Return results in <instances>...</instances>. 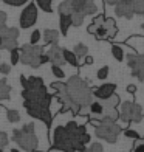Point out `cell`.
Instances as JSON below:
<instances>
[{"label":"cell","mask_w":144,"mask_h":152,"mask_svg":"<svg viewBox=\"0 0 144 152\" xmlns=\"http://www.w3.org/2000/svg\"><path fill=\"white\" fill-rule=\"evenodd\" d=\"M143 120V107L140 104L133 102V109H132V120L130 123H140Z\"/></svg>","instance_id":"cell-24"},{"label":"cell","mask_w":144,"mask_h":152,"mask_svg":"<svg viewBox=\"0 0 144 152\" xmlns=\"http://www.w3.org/2000/svg\"><path fill=\"white\" fill-rule=\"evenodd\" d=\"M79 141H81V143L85 146V144H88V143H90V135H88L87 132H85V134H82V135L79 137Z\"/></svg>","instance_id":"cell-43"},{"label":"cell","mask_w":144,"mask_h":152,"mask_svg":"<svg viewBox=\"0 0 144 152\" xmlns=\"http://www.w3.org/2000/svg\"><path fill=\"white\" fill-rule=\"evenodd\" d=\"M20 58L19 61L25 65H30L33 68H39L40 67V62H39V58L40 54L44 53V47L40 45H31V44H25L20 47Z\"/></svg>","instance_id":"cell-2"},{"label":"cell","mask_w":144,"mask_h":152,"mask_svg":"<svg viewBox=\"0 0 144 152\" xmlns=\"http://www.w3.org/2000/svg\"><path fill=\"white\" fill-rule=\"evenodd\" d=\"M60 16V33L59 34H65L68 33V30H70V26H71V17L70 16H64V14H59Z\"/></svg>","instance_id":"cell-22"},{"label":"cell","mask_w":144,"mask_h":152,"mask_svg":"<svg viewBox=\"0 0 144 152\" xmlns=\"http://www.w3.org/2000/svg\"><path fill=\"white\" fill-rule=\"evenodd\" d=\"M62 56H64L65 64H70L71 67H79V61H78L76 56H74L73 51L67 50V48H62Z\"/></svg>","instance_id":"cell-19"},{"label":"cell","mask_w":144,"mask_h":152,"mask_svg":"<svg viewBox=\"0 0 144 152\" xmlns=\"http://www.w3.org/2000/svg\"><path fill=\"white\" fill-rule=\"evenodd\" d=\"M115 14L118 17H124V19H132L135 16L133 12V6L132 5H126V3H121L118 2L115 5Z\"/></svg>","instance_id":"cell-12"},{"label":"cell","mask_w":144,"mask_h":152,"mask_svg":"<svg viewBox=\"0 0 144 152\" xmlns=\"http://www.w3.org/2000/svg\"><path fill=\"white\" fill-rule=\"evenodd\" d=\"M9 95H11V87L8 86L6 79H0V101L9 99Z\"/></svg>","instance_id":"cell-20"},{"label":"cell","mask_w":144,"mask_h":152,"mask_svg":"<svg viewBox=\"0 0 144 152\" xmlns=\"http://www.w3.org/2000/svg\"><path fill=\"white\" fill-rule=\"evenodd\" d=\"M118 2H119V0H104V3H105V5H112V6H115Z\"/></svg>","instance_id":"cell-49"},{"label":"cell","mask_w":144,"mask_h":152,"mask_svg":"<svg viewBox=\"0 0 144 152\" xmlns=\"http://www.w3.org/2000/svg\"><path fill=\"white\" fill-rule=\"evenodd\" d=\"M130 152H144V141H143V138H140V140H136V143H135L133 149L130 151Z\"/></svg>","instance_id":"cell-40"},{"label":"cell","mask_w":144,"mask_h":152,"mask_svg":"<svg viewBox=\"0 0 144 152\" xmlns=\"http://www.w3.org/2000/svg\"><path fill=\"white\" fill-rule=\"evenodd\" d=\"M95 34V37L98 39V40H104V39H107V31H105V28L104 26H98V28H96V31L93 33Z\"/></svg>","instance_id":"cell-33"},{"label":"cell","mask_w":144,"mask_h":152,"mask_svg":"<svg viewBox=\"0 0 144 152\" xmlns=\"http://www.w3.org/2000/svg\"><path fill=\"white\" fill-rule=\"evenodd\" d=\"M6 19H8V16H6V12L0 11V28H3V26L6 25Z\"/></svg>","instance_id":"cell-45"},{"label":"cell","mask_w":144,"mask_h":152,"mask_svg":"<svg viewBox=\"0 0 144 152\" xmlns=\"http://www.w3.org/2000/svg\"><path fill=\"white\" fill-rule=\"evenodd\" d=\"M65 2H70V0H65Z\"/></svg>","instance_id":"cell-51"},{"label":"cell","mask_w":144,"mask_h":152,"mask_svg":"<svg viewBox=\"0 0 144 152\" xmlns=\"http://www.w3.org/2000/svg\"><path fill=\"white\" fill-rule=\"evenodd\" d=\"M36 3L44 12H53V0H36Z\"/></svg>","instance_id":"cell-25"},{"label":"cell","mask_w":144,"mask_h":152,"mask_svg":"<svg viewBox=\"0 0 144 152\" xmlns=\"http://www.w3.org/2000/svg\"><path fill=\"white\" fill-rule=\"evenodd\" d=\"M59 14H64V16H71V12H73V6L70 5V2H64L59 5Z\"/></svg>","instance_id":"cell-29"},{"label":"cell","mask_w":144,"mask_h":152,"mask_svg":"<svg viewBox=\"0 0 144 152\" xmlns=\"http://www.w3.org/2000/svg\"><path fill=\"white\" fill-rule=\"evenodd\" d=\"M124 137H127V138H132V140H140L141 138V135L136 132V130H133V129H124Z\"/></svg>","instance_id":"cell-35"},{"label":"cell","mask_w":144,"mask_h":152,"mask_svg":"<svg viewBox=\"0 0 144 152\" xmlns=\"http://www.w3.org/2000/svg\"><path fill=\"white\" fill-rule=\"evenodd\" d=\"M88 112L92 113L93 116V120H101V116H102V112H104V107H102V104L99 101H92L90 102V106H88Z\"/></svg>","instance_id":"cell-17"},{"label":"cell","mask_w":144,"mask_h":152,"mask_svg":"<svg viewBox=\"0 0 144 152\" xmlns=\"http://www.w3.org/2000/svg\"><path fill=\"white\" fill-rule=\"evenodd\" d=\"M47 56H48V62H51V65L62 67L65 64L64 56H62V48L59 45H51V48L47 51Z\"/></svg>","instance_id":"cell-11"},{"label":"cell","mask_w":144,"mask_h":152,"mask_svg":"<svg viewBox=\"0 0 144 152\" xmlns=\"http://www.w3.org/2000/svg\"><path fill=\"white\" fill-rule=\"evenodd\" d=\"M112 54H113V58L118 61V62L124 61V50H122L119 45H116V44L112 45Z\"/></svg>","instance_id":"cell-27"},{"label":"cell","mask_w":144,"mask_h":152,"mask_svg":"<svg viewBox=\"0 0 144 152\" xmlns=\"http://www.w3.org/2000/svg\"><path fill=\"white\" fill-rule=\"evenodd\" d=\"M99 102L102 104V107H104V109H116V107L119 106V96L116 95V93H113L112 96H108L107 99H102Z\"/></svg>","instance_id":"cell-18"},{"label":"cell","mask_w":144,"mask_h":152,"mask_svg":"<svg viewBox=\"0 0 144 152\" xmlns=\"http://www.w3.org/2000/svg\"><path fill=\"white\" fill-rule=\"evenodd\" d=\"M0 2H3L6 5H11V6H22L28 2V0H0Z\"/></svg>","instance_id":"cell-39"},{"label":"cell","mask_w":144,"mask_h":152,"mask_svg":"<svg viewBox=\"0 0 144 152\" xmlns=\"http://www.w3.org/2000/svg\"><path fill=\"white\" fill-rule=\"evenodd\" d=\"M8 134H5L3 130H0V149H3L6 144H8Z\"/></svg>","instance_id":"cell-41"},{"label":"cell","mask_w":144,"mask_h":152,"mask_svg":"<svg viewBox=\"0 0 144 152\" xmlns=\"http://www.w3.org/2000/svg\"><path fill=\"white\" fill-rule=\"evenodd\" d=\"M36 22H37V6H36V3L31 2L23 8L22 14H20V19H19V23H20V28L22 30H28Z\"/></svg>","instance_id":"cell-7"},{"label":"cell","mask_w":144,"mask_h":152,"mask_svg":"<svg viewBox=\"0 0 144 152\" xmlns=\"http://www.w3.org/2000/svg\"><path fill=\"white\" fill-rule=\"evenodd\" d=\"M132 109H133V102L132 101H124L121 104V109L118 110L119 112L118 120L124 121V123H130V120H132Z\"/></svg>","instance_id":"cell-13"},{"label":"cell","mask_w":144,"mask_h":152,"mask_svg":"<svg viewBox=\"0 0 144 152\" xmlns=\"http://www.w3.org/2000/svg\"><path fill=\"white\" fill-rule=\"evenodd\" d=\"M71 25L73 26H81L82 23H84V14H81V12H78V11H73L71 12Z\"/></svg>","instance_id":"cell-28"},{"label":"cell","mask_w":144,"mask_h":152,"mask_svg":"<svg viewBox=\"0 0 144 152\" xmlns=\"http://www.w3.org/2000/svg\"><path fill=\"white\" fill-rule=\"evenodd\" d=\"M20 82H22V86H23V88H25V87H26V78H25L23 75L20 76Z\"/></svg>","instance_id":"cell-50"},{"label":"cell","mask_w":144,"mask_h":152,"mask_svg":"<svg viewBox=\"0 0 144 152\" xmlns=\"http://www.w3.org/2000/svg\"><path fill=\"white\" fill-rule=\"evenodd\" d=\"M40 88H45L42 78H39V76H30V78H26V87L23 90H40Z\"/></svg>","instance_id":"cell-16"},{"label":"cell","mask_w":144,"mask_h":152,"mask_svg":"<svg viewBox=\"0 0 144 152\" xmlns=\"http://www.w3.org/2000/svg\"><path fill=\"white\" fill-rule=\"evenodd\" d=\"M6 120H8L9 123H19V121H20L19 110H16V109H8V110H6Z\"/></svg>","instance_id":"cell-26"},{"label":"cell","mask_w":144,"mask_h":152,"mask_svg":"<svg viewBox=\"0 0 144 152\" xmlns=\"http://www.w3.org/2000/svg\"><path fill=\"white\" fill-rule=\"evenodd\" d=\"M143 40V37L141 36H135V37H130V39H127V44L129 45H135V48H138V51H140V54H143L141 53V44H136V42H141Z\"/></svg>","instance_id":"cell-36"},{"label":"cell","mask_w":144,"mask_h":152,"mask_svg":"<svg viewBox=\"0 0 144 152\" xmlns=\"http://www.w3.org/2000/svg\"><path fill=\"white\" fill-rule=\"evenodd\" d=\"M124 58L127 59V65L132 70V76H136L140 81H144V56L143 54L129 53Z\"/></svg>","instance_id":"cell-8"},{"label":"cell","mask_w":144,"mask_h":152,"mask_svg":"<svg viewBox=\"0 0 144 152\" xmlns=\"http://www.w3.org/2000/svg\"><path fill=\"white\" fill-rule=\"evenodd\" d=\"M133 12L138 16L144 14V0H133Z\"/></svg>","instance_id":"cell-30"},{"label":"cell","mask_w":144,"mask_h":152,"mask_svg":"<svg viewBox=\"0 0 144 152\" xmlns=\"http://www.w3.org/2000/svg\"><path fill=\"white\" fill-rule=\"evenodd\" d=\"M122 129L118 123H101L95 127V135L107 143H116Z\"/></svg>","instance_id":"cell-3"},{"label":"cell","mask_w":144,"mask_h":152,"mask_svg":"<svg viewBox=\"0 0 144 152\" xmlns=\"http://www.w3.org/2000/svg\"><path fill=\"white\" fill-rule=\"evenodd\" d=\"M53 148L62 152H76L73 148V138L68 135L64 126H57L53 132Z\"/></svg>","instance_id":"cell-5"},{"label":"cell","mask_w":144,"mask_h":152,"mask_svg":"<svg viewBox=\"0 0 144 152\" xmlns=\"http://www.w3.org/2000/svg\"><path fill=\"white\" fill-rule=\"evenodd\" d=\"M42 39V31L40 30H33V33L30 34V44L31 45H37V42Z\"/></svg>","instance_id":"cell-31"},{"label":"cell","mask_w":144,"mask_h":152,"mask_svg":"<svg viewBox=\"0 0 144 152\" xmlns=\"http://www.w3.org/2000/svg\"><path fill=\"white\" fill-rule=\"evenodd\" d=\"M23 132H28V134H33L34 132V123H26L25 126L22 127Z\"/></svg>","instance_id":"cell-42"},{"label":"cell","mask_w":144,"mask_h":152,"mask_svg":"<svg viewBox=\"0 0 144 152\" xmlns=\"http://www.w3.org/2000/svg\"><path fill=\"white\" fill-rule=\"evenodd\" d=\"M19 58H20L19 48H14V50H11V65L19 64Z\"/></svg>","instance_id":"cell-38"},{"label":"cell","mask_w":144,"mask_h":152,"mask_svg":"<svg viewBox=\"0 0 144 152\" xmlns=\"http://www.w3.org/2000/svg\"><path fill=\"white\" fill-rule=\"evenodd\" d=\"M39 62H40V65H44L48 62V56H47V53H42L40 54V58H39Z\"/></svg>","instance_id":"cell-46"},{"label":"cell","mask_w":144,"mask_h":152,"mask_svg":"<svg viewBox=\"0 0 144 152\" xmlns=\"http://www.w3.org/2000/svg\"><path fill=\"white\" fill-rule=\"evenodd\" d=\"M23 107H25L26 113H28L30 116L44 121L47 126L51 124V112H50V109H44V107L34 104V102H30V101H23Z\"/></svg>","instance_id":"cell-6"},{"label":"cell","mask_w":144,"mask_h":152,"mask_svg":"<svg viewBox=\"0 0 144 152\" xmlns=\"http://www.w3.org/2000/svg\"><path fill=\"white\" fill-rule=\"evenodd\" d=\"M70 5L73 6V11H78L84 16H90L96 12L95 0H70Z\"/></svg>","instance_id":"cell-9"},{"label":"cell","mask_w":144,"mask_h":152,"mask_svg":"<svg viewBox=\"0 0 144 152\" xmlns=\"http://www.w3.org/2000/svg\"><path fill=\"white\" fill-rule=\"evenodd\" d=\"M116 90V84L113 82H107V84H102L99 86L98 88H95L92 92L95 98H98V101H102V99H107L108 96H112Z\"/></svg>","instance_id":"cell-10"},{"label":"cell","mask_w":144,"mask_h":152,"mask_svg":"<svg viewBox=\"0 0 144 152\" xmlns=\"http://www.w3.org/2000/svg\"><path fill=\"white\" fill-rule=\"evenodd\" d=\"M108 73H110V68H108V65H104V67H101L98 70V75H96V76H98V79L104 81V79H107Z\"/></svg>","instance_id":"cell-34"},{"label":"cell","mask_w":144,"mask_h":152,"mask_svg":"<svg viewBox=\"0 0 144 152\" xmlns=\"http://www.w3.org/2000/svg\"><path fill=\"white\" fill-rule=\"evenodd\" d=\"M84 62H85V64H87V65H92V64H93V62H95V59H93L92 56H88V54H87V56L84 58Z\"/></svg>","instance_id":"cell-48"},{"label":"cell","mask_w":144,"mask_h":152,"mask_svg":"<svg viewBox=\"0 0 144 152\" xmlns=\"http://www.w3.org/2000/svg\"><path fill=\"white\" fill-rule=\"evenodd\" d=\"M84 152H104V149H102L101 143H92L88 148H85Z\"/></svg>","instance_id":"cell-37"},{"label":"cell","mask_w":144,"mask_h":152,"mask_svg":"<svg viewBox=\"0 0 144 152\" xmlns=\"http://www.w3.org/2000/svg\"><path fill=\"white\" fill-rule=\"evenodd\" d=\"M19 37V30L17 28H9V26H3L0 28V40H17Z\"/></svg>","instance_id":"cell-15"},{"label":"cell","mask_w":144,"mask_h":152,"mask_svg":"<svg viewBox=\"0 0 144 152\" xmlns=\"http://www.w3.org/2000/svg\"><path fill=\"white\" fill-rule=\"evenodd\" d=\"M127 93H130V95H135V93H136V86H133V84L127 86Z\"/></svg>","instance_id":"cell-47"},{"label":"cell","mask_w":144,"mask_h":152,"mask_svg":"<svg viewBox=\"0 0 144 152\" xmlns=\"http://www.w3.org/2000/svg\"><path fill=\"white\" fill-rule=\"evenodd\" d=\"M42 39H44L45 45H57V42H59V31L47 28L42 33Z\"/></svg>","instance_id":"cell-14"},{"label":"cell","mask_w":144,"mask_h":152,"mask_svg":"<svg viewBox=\"0 0 144 152\" xmlns=\"http://www.w3.org/2000/svg\"><path fill=\"white\" fill-rule=\"evenodd\" d=\"M73 53H74V56L78 58V61H79V59L85 58L87 54H88V47L84 45V44H76V45H74V48H73Z\"/></svg>","instance_id":"cell-23"},{"label":"cell","mask_w":144,"mask_h":152,"mask_svg":"<svg viewBox=\"0 0 144 152\" xmlns=\"http://www.w3.org/2000/svg\"><path fill=\"white\" fill-rule=\"evenodd\" d=\"M51 73H53L54 78H57V79H64L65 78V72L60 67H57V65H51Z\"/></svg>","instance_id":"cell-32"},{"label":"cell","mask_w":144,"mask_h":152,"mask_svg":"<svg viewBox=\"0 0 144 152\" xmlns=\"http://www.w3.org/2000/svg\"><path fill=\"white\" fill-rule=\"evenodd\" d=\"M65 86H67L68 96L81 107L79 113H85L88 110L90 102L93 101V93H92L93 90L88 87V84L85 81H82V78H79V76H71V78L65 82Z\"/></svg>","instance_id":"cell-1"},{"label":"cell","mask_w":144,"mask_h":152,"mask_svg":"<svg viewBox=\"0 0 144 152\" xmlns=\"http://www.w3.org/2000/svg\"><path fill=\"white\" fill-rule=\"evenodd\" d=\"M9 72H11V67L8 64H2V65H0V73H2V75H9Z\"/></svg>","instance_id":"cell-44"},{"label":"cell","mask_w":144,"mask_h":152,"mask_svg":"<svg viewBox=\"0 0 144 152\" xmlns=\"http://www.w3.org/2000/svg\"><path fill=\"white\" fill-rule=\"evenodd\" d=\"M12 141L17 143L20 149H23L25 152H34L39 146V140L36 134H28L23 132L22 129H14L12 130Z\"/></svg>","instance_id":"cell-4"},{"label":"cell","mask_w":144,"mask_h":152,"mask_svg":"<svg viewBox=\"0 0 144 152\" xmlns=\"http://www.w3.org/2000/svg\"><path fill=\"white\" fill-rule=\"evenodd\" d=\"M104 19H105V16H104V14H98V16H95V17H93V20H92V23L88 25L87 31L90 33V34H93V33L96 31V28L102 25V22H104Z\"/></svg>","instance_id":"cell-21"}]
</instances>
